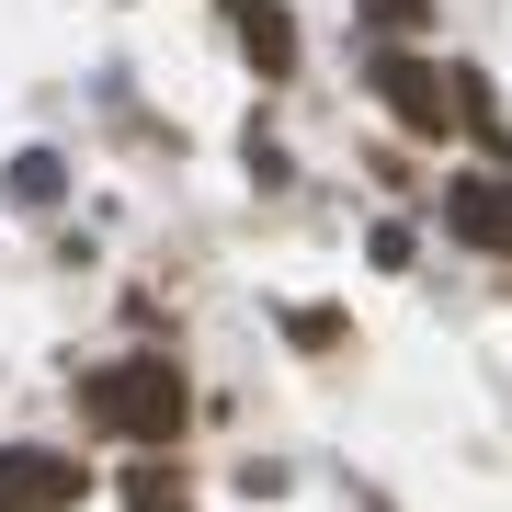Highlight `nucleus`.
<instances>
[{
	"instance_id": "obj_1",
	"label": "nucleus",
	"mask_w": 512,
	"mask_h": 512,
	"mask_svg": "<svg viewBox=\"0 0 512 512\" xmlns=\"http://www.w3.org/2000/svg\"><path fill=\"white\" fill-rule=\"evenodd\" d=\"M92 410H103V421H126V433H148V444H171V421H183V376H171V353L92 376Z\"/></svg>"
},
{
	"instance_id": "obj_2",
	"label": "nucleus",
	"mask_w": 512,
	"mask_h": 512,
	"mask_svg": "<svg viewBox=\"0 0 512 512\" xmlns=\"http://www.w3.org/2000/svg\"><path fill=\"white\" fill-rule=\"evenodd\" d=\"M365 80H376V103L399 114L410 137H444V126H456V114H467V92H456V69H421V57H376Z\"/></svg>"
},
{
	"instance_id": "obj_3",
	"label": "nucleus",
	"mask_w": 512,
	"mask_h": 512,
	"mask_svg": "<svg viewBox=\"0 0 512 512\" xmlns=\"http://www.w3.org/2000/svg\"><path fill=\"white\" fill-rule=\"evenodd\" d=\"M57 501H80V456L12 444V456H0V512H57Z\"/></svg>"
},
{
	"instance_id": "obj_4",
	"label": "nucleus",
	"mask_w": 512,
	"mask_h": 512,
	"mask_svg": "<svg viewBox=\"0 0 512 512\" xmlns=\"http://www.w3.org/2000/svg\"><path fill=\"white\" fill-rule=\"evenodd\" d=\"M444 228H456V239H478V251H501V262H512V183H501V171H467V183L444 194Z\"/></svg>"
},
{
	"instance_id": "obj_5",
	"label": "nucleus",
	"mask_w": 512,
	"mask_h": 512,
	"mask_svg": "<svg viewBox=\"0 0 512 512\" xmlns=\"http://www.w3.org/2000/svg\"><path fill=\"white\" fill-rule=\"evenodd\" d=\"M239 46H251L262 69H285V57H296V23L274 12V0H239Z\"/></svg>"
},
{
	"instance_id": "obj_6",
	"label": "nucleus",
	"mask_w": 512,
	"mask_h": 512,
	"mask_svg": "<svg viewBox=\"0 0 512 512\" xmlns=\"http://www.w3.org/2000/svg\"><path fill=\"white\" fill-rule=\"evenodd\" d=\"M365 12L387 23V35H410V23H421V0H365Z\"/></svg>"
}]
</instances>
